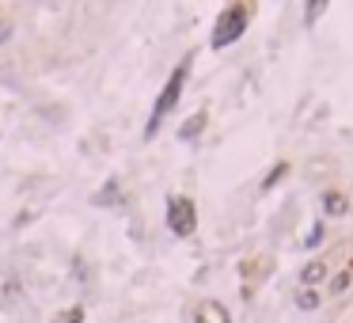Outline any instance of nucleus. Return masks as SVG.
<instances>
[{"label": "nucleus", "instance_id": "1a4fd4ad", "mask_svg": "<svg viewBox=\"0 0 353 323\" xmlns=\"http://www.w3.org/2000/svg\"><path fill=\"white\" fill-rule=\"evenodd\" d=\"M319 300H323L319 289H300V293H296V308H304V312H315Z\"/></svg>", "mask_w": 353, "mask_h": 323}, {"label": "nucleus", "instance_id": "ddd939ff", "mask_svg": "<svg viewBox=\"0 0 353 323\" xmlns=\"http://www.w3.org/2000/svg\"><path fill=\"white\" fill-rule=\"evenodd\" d=\"M319 240H323V221H315V224H312V236H308L304 243H308V248H315Z\"/></svg>", "mask_w": 353, "mask_h": 323}, {"label": "nucleus", "instance_id": "f03ea898", "mask_svg": "<svg viewBox=\"0 0 353 323\" xmlns=\"http://www.w3.org/2000/svg\"><path fill=\"white\" fill-rule=\"evenodd\" d=\"M247 23H251V4H228V8L217 16L209 46H213V50H224V46H232V42H236L239 34L247 31Z\"/></svg>", "mask_w": 353, "mask_h": 323}, {"label": "nucleus", "instance_id": "9d476101", "mask_svg": "<svg viewBox=\"0 0 353 323\" xmlns=\"http://www.w3.org/2000/svg\"><path fill=\"white\" fill-rule=\"evenodd\" d=\"M350 285H353V263H350V266H345V270H342V274H338L334 282H330V289H327V293H330V297H342V293H345V289H350Z\"/></svg>", "mask_w": 353, "mask_h": 323}, {"label": "nucleus", "instance_id": "f8f14e48", "mask_svg": "<svg viewBox=\"0 0 353 323\" xmlns=\"http://www.w3.org/2000/svg\"><path fill=\"white\" fill-rule=\"evenodd\" d=\"M285 171H289V164H278V167H273V171L266 175V179H263V191H270V187H273V182H278V179H281V175H285Z\"/></svg>", "mask_w": 353, "mask_h": 323}, {"label": "nucleus", "instance_id": "9b49d317", "mask_svg": "<svg viewBox=\"0 0 353 323\" xmlns=\"http://www.w3.org/2000/svg\"><path fill=\"white\" fill-rule=\"evenodd\" d=\"M53 323H84V308H69V312L53 315Z\"/></svg>", "mask_w": 353, "mask_h": 323}, {"label": "nucleus", "instance_id": "7ed1b4c3", "mask_svg": "<svg viewBox=\"0 0 353 323\" xmlns=\"http://www.w3.org/2000/svg\"><path fill=\"white\" fill-rule=\"evenodd\" d=\"M167 228L175 236H194L197 232V206L186 194H171L167 198Z\"/></svg>", "mask_w": 353, "mask_h": 323}, {"label": "nucleus", "instance_id": "6e6552de", "mask_svg": "<svg viewBox=\"0 0 353 323\" xmlns=\"http://www.w3.org/2000/svg\"><path fill=\"white\" fill-rule=\"evenodd\" d=\"M270 270H273L270 259H247V263H243V278H247V285H251V278H255V274H263V278H266Z\"/></svg>", "mask_w": 353, "mask_h": 323}, {"label": "nucleus", "instance_id": "423d86ee", "mask_svg": "<svg viewBox=\"0 0 353 323\" xmlns=\"http://www.w3.org/2000/svg\"><path fill=\"white\" fill-rule=\"evenodd\" d=\"M323 213L327 217H345L350 213V198H345L342 191H327L323 194Z\"/></svg>", "mask_w": 353, "mask_h": 323}, {"label": "nucleus", "instance_id": "f257e3e1", "mask_svg": "<svg viewBox=\"0 0 353 323\" xmlns=\"http://www.w3.org/2000/svg\"><path fill=\"white\" fill-rule=\"evenodd\" d=\"M186 73H190V58L175 69L171 80L164 84V91L156 95V107H152V115H148V122H145V141H152V137H156V130L164 125V118L175 110V103H179V95H182V84H186Z\"/></svg>", "mask_w": 353, "mask_h": 323}, {"label": "nucleus", "instance_id": "20e7f679", "mask_svg": "<svg viewBox=\"0 0 353 323\" xmlns=\"http://www.w3.org/2000/svg\"><path fill=\"white\" fill-rule=\"evenodd\" d=\"M330 278V263L327 259H312V263L300 270V282H304V289H315V285H323Z\"/></svg>", "mask_w": 353, "mask_h": 323}, {"label": "nucleus", "instance_id": "39448f33", "mask_svg": "<svg viewBox=\"0 0 353 323\" xmlns=\"http://www.w3.org/2000/svg\"><path fill=\"white\" fill-rule=\"evenodd\" d=\"M194 323H232V315H228V308H224L221 300H202Z\"/></svg>", "mask_w": 353, "mask_h": 323}, {"label": "nucleus", "instance_id": "0eeeda50", "mask_svg": "<svg viewBox=\"0 0 353 323\" xmlns=\"http://www.w3.org/2000/svg\"><path fill=\"white\" fill-rule=\"evenodd\" d=\"M206 122H209V115H206V110H197V115H190L186 122L179 125V141H194L197 133L206 130Z\"/></svg>", "mask_w": 353, "mask_h": 323}]
</instances>
